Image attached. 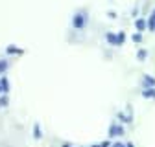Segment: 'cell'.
<instances>
[{"instance_id": "5", "label": "cell", "mask_w": 155, "mask_h": 147, "mask_svg": "<svg viewBox=\"0 0 155 147\" xmlns=\"http://www.w3.org/2000/svg\"><path fill=\"white\" fill-rule=\"evenodd\" d=\"M0 86H2V92H4V94H8V92H9V81H8L6 77H0Z\"/></svg>"}, {"instance_id": "2", "label": "cell", "mask_w": 155, "mask_h": 147, "mask_svg": "<svg viewBox=\"0 0 155 147\" xmlns=\"http://www.w3.org/2000/svg\"><path fill=\"white\" fill-rule=\"evenodd\" d=\"M124 31H120L118 35H114V33H107V41L111 42V44H114V46H120L122 42H124Z\"/></svg>"}, {"instance_id": "4", "label": "cell", "mask_w": 155, "mask_h": 147, "mask_svg": "<svg viewBox=\"0 0 155 147\" xmlns=\"http://www.w3.org/2000/svg\"><path fill=\"white\" fill-rule=\"evenodd\" d=\"M142 81H144L146 88H155V79H153V77H150V76H144V77H142Z\"/></svg>"}, {"instance_id": "12", "label": "cell", "mask_w": 155, "mask_h": 147, "mask_svg": "<svg viewBox=\"0 0 155 147\" xmlns=\"http://www.w3.org/2000/svg\"><path fill=\"white\" fill-rule=\"evenodd\" d=\"M133 42H142V33H135L133 35Z\"/></svg>"}, {"instance_id": "10", "label": "cell", "mask_w": 155, "mask_h": 147, "mask_svg": "<svg viewBox=\"0 0 155 147\" xmlns=\"http://www.w3.org/2000/svg\"><path fill=\"white\" fill-rule=\"evenodd\" d=\"M8 66H9L8 59H4V61H0V72H6V70H8Z\"/></svg>"}, {"instance_id": "17", "label": "cell", "mask_w": 155, "mask_h": 147, "mask_svg": "<svg viewBox=\"0 0 155 147\" xmlns=\"http://www.w3.org/2000/svg\"><path fill=\"white\" fill-rule=\"evenodd\" d=\"M126 147H133V143H131V142H127V143H126Z\"/></svg>"}, {"instance_id": "16", "label": "cell", "mask_w": 155, "mask_h": 147, "mask_svg": "<svg viewBox=\"0 0 155 147\" xmlns=\"http://www.w3.org/2000/svg\"><path fill=\"white\" fill-rule=\"evenodd\" d=\"M100 147H109V142H104V143H102Z\"/></svg>"}, {"instance_id": "18", "label": "cell", "mask_w": 155, "mask_h": 147, "mask_svg": "<svg viewBox=\"0 0 155 147\" xmlns=\"http://www.w3.org/2000/svg\"><path fill=\"white\" fill-rule=\"evenodd\" d=\"M63 147H74V145H70V143H63Z\"/></svg>"}, {"instance_id": "15", "label": "cell", "mask_w": 155, "mask_h": 147, "mask_svg": "<svg viewBox=\"0 0 155 147\" xmlns=\"http://www.w3.org/2000/svg\"><path fill=\"white\" fill-rule=\"evenodd\" d=\"M111 147H126V143H120V142H116V143H113Z\"/></svg>"}, {"instance_id": "7", "label": "cell", "mask_w": 155, "mask_h": 147, "mask_svg": "<svg viewBox=\"0 0 155 147\" xmlns=\"http://www.w3.org/2000/svg\"><path fill=\"white\" fill-rule=\"evenodd\" d=\"M142 96H144V98L155 99V88H144V90H142Z\"/></svg>"}, {"instance_id": "14", "label": "cell", "mask_w": 155, "mask_h": 147, "mask_svg": "<svg viewBox=\"0 0 155 147\" xmlns=\"http://www.w3.org/2000/svg\"><path fill=\"white\" fill-rule=\"evenodd\" d=\"M8 105V98H0V107H6Z\"/></svg>"}, {"instance_id": "11", "label": "cell", "mask_w": 155, "mask_h": 147, "mask_svg": "<svg viewBox=\"0 0 155 147\" xmlns=\"http://www.w3.org/2000/svg\"><path fill=\"white\" fill-rule=\"evenodd\" d=\"M146 55H148V52H146V50H139V53H137V57H139L140 61H144V59H146Z\"/></svg>"}, {"instance_id": "6", "label": "cell", "mask_w": 155, "mask_h": 147, "mask_svg": "<svg viewBox=\"0 0 155 147\" xmlns=\"http://www.w3.org/2000/svg\"><path fill=\"white\" fill-rule=\"evenodd\" d=\"M135 28H137L139 31L146 30V20H144V18H137V20H135Z\"/></svg>"}, {"instance_id": "9", "label": "cell", "mask_w": 155, "mask_h": 147, "mask_svg": "<svg viewBox=\"0 0 155 147\" xmlns=\"http://www.w3.org/2000/svg\"><path fill=\"white\" fill-rule=\"evenodd\" d=\"M33 136H35V138H41V136H43L41 127H39V125H35V127H33Z\"/></svg>"}, {"instance_id": "13", "label": "cell", "mask_w": 155, "mask_h": 147, "mask_svg": "<svg viewBox=\"0 0 155 147\" xmlns=\"http://www.w3.org/2000/svg\"><path fill=\"white\" fill-rule=\"evenodd\" d=\"M118 118H120V121H127V123H129V121H131V118H127V116H124V114H122V112H120V114H118Z\"/></svg>"}, {"instance_id": "8", "label": "cell", "mask_w": 155, "mask_h": 147, "mask_svg": "<svg viewBox=\"0 0 155 147\" xmlns=\"http://www.w3.org/2000/svg\"><path fill=\"white\" fill-rule=\"evenodd\" d=\"M148 26H150V30H151V31H155V11H153V13H151V17H150Z\"/></svg>"}, {"instance_id": "1", "label": "cell", "mask_w": 155, "mask_h": 147, "mask_svg": "<svg viewBox=\"0 0 155 147\" xmlns=\"http://www.w3.org/2000/svg\"><path fill=\"white\" fill-rule=\"evenodd\" d=\"M87 11H78L76 15H74V18H72V26H74V30H83L85 26H87Z\"/></svg>"}, {"instance_id": "3", "label": "cell", "mask_w": 155, "mask_h": 147, "mask_svg": "<svg viewBox=\"0 0 155 147\" xmlns=\"http://www.w3.org/2000/svg\"><path fill=\"white\" fill-rule=\"evenodd\" d=\"M120 134H124V127L118 125V123H111V127H109V136H120Z\"/></svg>"}, {"instance_id": "19", "label": "cell", "mask_w": 155, "mask_h": 147, "mask_svg": "<svg viewBox=\"0 0 155 147\" xmlns=\"http://www.w3.org/2000/svg\"><path fill=\"white\" fill-rule=\"evenodd\" d=\"M0 92H2V86H0Z\"/></svg>"}]
</instances>
